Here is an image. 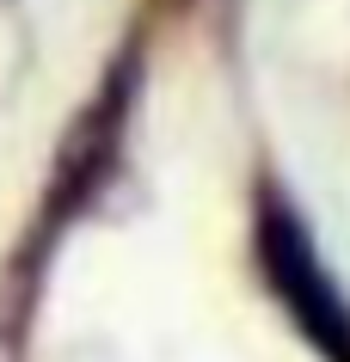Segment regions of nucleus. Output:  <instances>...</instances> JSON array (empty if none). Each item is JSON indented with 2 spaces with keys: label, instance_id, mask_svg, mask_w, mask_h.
I'll list each match as a JSON object with an SVG mask.
<instances>
[{
  "label": "nucleus",
  "instance_id": "obj_1",
  "mask_svg": "<svg viewBox=\"0 0 350 362\" xmlns=\"http://www.w3.org/2000/svg\"><path fill=\"white\" fill-rule=\"evenodd\" d=\"M258 246H264L258 258H264V270H271L276 295L289 301V313L320 338L326 356L350 362V313H344V301H338L332 276L320 270V258H313L308 228H301L283 203H271V209H264V228H258Z\"/></svg>",
  "mask_w": 350,
  "mask_h": 362
}]
</instances>
